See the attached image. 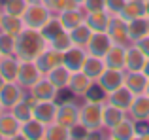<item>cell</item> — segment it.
Masks as SVG:
<instances>
[{
	"instance_id": "cell-1",
	"label": "cell",
	"mask_w": 149,
	"mask_h": 140,
	"mask_svg": "<svg viewBox=\"0 0 149 140\" xmlns=\"http://www.w3.org/2000/svg\"><path fill=\"white\" fill-rule=\"evenodd\" d=\"M47 46V40L42 36L40 30L25 27L15 36V57L19 61H36Z\"/></svg>"
},
{
	"instance_id": "cell-2",
	"label": "cell",
	"mask_w": 149,
	"mask_h": 140,
	"mask_svg": "<svg viewBox=\"0 0 149 140\" xmlns=\"http://www.w3.org/2000/svg\"><path fill=\"white\" fill-rule=\"evenodd\" d=\"M104 104L106 102H93V100H83L79 104V123L87 127L89 133L104 129Z\"/></svg>"
},
{
	"instance_id": "cell-3",
	"label": "cell",
	"mask_w": 149,
	"mask_h": 140,
	"mask_svg": "<svg viewBox=\"0 0 149 140\" xmlns=\"http://www.w3.org/2000/svg\"><path fill=\"white\" fill-rule=\"evenodd\" d=\"M53 15L55 13L47 8L45 2H36V4H29L26 11L23 13V21H25V27L40 30Z\"/></svg>"
},
{
	"instance_id": "cell-4",
	"label": "cell",
	"mask_w": 149,
	"mask_h": 140,
	"mask_svg": "<svg viewBox=\"0 0 149 140\" xmlns=\"http://www.w3.org/2000/svg\"><path fill=\"white\" fill-rule=\"evenodd\" d=\"M44 78V72L38 68L36 61H21L19 64V72H17V83L21 87H25L29 91L36 81H40Z\"/></svg>"
},
{
	"instance_id": "cell-5",
	"label": "cell",
	"mask_w": 149,
	"mask_h": 140,
	"mask_svg": "<svg viewBox=\"0 0 149 140\" xmlns=\"http://www.w3.org/2000/svg\"><path fill=\"white\" fill-rule=\"evenodd\" d=\"M57 121L62 123L64 127H68V129H72L76 123H79V104L74 99H66L62 102H58Z\"/></svg>"
},
{
	"instance_id": "cell-6",
	"label": "cell",
	"mask_w": 149,
	"mask_h": 140,
	"mask_svg": "<svg viewBox=\"0 0 149 140\" xmlns=\"http://www.w3.org/2000/svg\"><path fill=\"white\" fill-rule=\"evenodd\" d=\"M26 95V89L21 87L17 81H6L2 89H0V102H2L4 110H11L19 100H23Z\"/></svg>"
},
{
	"instance_id": "cell-7",
	"label": "cell",
	"mask_w": 149,
	"mask_h": 140,
	"mask_svg": "<svg viewBox=\"0 0 149 140\" xmlns=\"http://www.w3.org/2000/svg\"><path fill=\"white\" fill-rule=\"evenodd\" d=\"M138 136V123L127 114L123 121H119L113 129L108 131V138L111 140H136Z\"/></svg>"
},
{
	"instance_id": "cell-8",
	"label": "cell",
	"mask_w": 149,
	"mask_h": 140,
	"mask_svg": "<svg viewBox=\"0 0 149 140\" xmlns=\"http://www.w3.org/2000/svg\"><path fill=\"white\" fill-rule=\"evenodd\" d=\"M0 134H2L4 140L21 138V121L10 110H4L0 114Z\"/></svg>"
},
{
	"instance_id": "cell-9",
	"label": "cell",
	"mask_w": 149,
	"mask_h": 140,
	"mask_svg": "<svg viewBox=\"0 0 149 140\" xmlns=\"http://www.w3.org/2000/svg\"><path fill=\"white\" fill-rule=\"evenodd\" d=\"M93 83H95V80H91L83 70H77V72H72L66 91H68L72 97H76V99H83V97L87 95V91L91 89Z\"/></svg>"
},
{
	"instance_id": "cell-10",
	"label": "cell",
	"mask_w": 149,
	"mask_h": 140,
	"mask_svg": "<svg viewBox=\"0 0 149 140\" xmlns=\"http://www.w3.org/2000/svg\"><path fill=\"white\" fill-rule=\"evenodd\" d=\"M108 34H109V38H111L113 44L125 46V48H128V46L132 44L130 36H128V25H127V21H125L123 17H119V15H113L111 17Z\"/></svg>"
},
{
	"instance_id": "cell-11",
	"label": "cell",
	"mask_w": 149,
	"mask_h": 140,
	"mask_svg": "<svg viewBox=\"0 0 149 140\" xmlns=\"http://www.w3.org/2000/svg\"><path fill=\"white\" fill-rule=\"evenodd\" d=\"M57 114H58V100H38L32 110V116L44 125L57 121Z\"/></svg>"
},
{
	"instance_id": "cell-12",
	"label": "cell",
	"mask_w": 149,
	"mask_h": 140,
	"mask_svg": "<svg viewBox=\"0 0 149 140\" xmlns=\"http://www.w3.org/2000/svg\"><path fill=\"white\" fill-rule=\"evenodd\" d=\"M96 83L104 89L106 95H109L111 91H115L117 87L125 85V70H117V68H106L102 72V76L96 80Z\"/></svg>"
},
{
	"instance_id": "cell-13",
	"label": "cell",
	"mask_w": 149,
	"mask_h": 140,
	"mask_svg": "<svg viewBox=\"0 0 149 140\" xmlns=\"http://www.w3.org/2000/svg\"><path fill=\"white\" fill-rule=\"evenodd\" d=\"M29 93L36 100H58V95H61V91L57 89V85L51 83L45 76L42 78L40 81H36V83L29 89Z\"/></svg>"
},
{
	"instance_id": "cell-14",
	"label": "cell",
	"mask_w": 149,
	"mask_h": 140,
	"mask_svg": "<svg viewBox=\"0 0 149 140\" xmlns=\"http://www.w3.org/2000/svg\"><path fill=\"white\" fill-rule=\"evenodd\" d=\"M136 123H149V95L142 93V95H136L132 100V106L127 112Z\"/></svg>"
},
{
	"instance_id": "cell-15",
	"label": "cell",
	"mask_w": 149,
	"mask_h": 140,
	"mask_svg": "<svg viewBox=\"0 0 149 140\" xmlns=\"http://www.w3.org/2000/svg\"><path fill=\"white\" fill-rule=\"evenodd\" d=\"M87 48H81V46H72L70 49H66L62 53V64L66 68H70L72 72H77V70L83 68V63L87 59Z\"/></svg>"
},
{
	"instance_id": "cell-16",
	"label": "cell",
	"mask_w": 149,
	"mask_h": 140,
	"mask_svg": "<svg viewBox=\"0 0 149 140\" xmlns=\"http://www.w3.org/2000/svg\"><path fill=\"white\" fill-rule=\"evenodd\" d=\"M61 21L62 29L64 30H72L76 27H79L81 23H85V17H87V11L83 8H74V10H62L58 13H55Z\"/></svg>"
},
{
	"instance_id": "cell-17",
	"label": "cell",
	"mask_w": 149,
	"mask_h": 140,
	"mask_svg": "<svg viewBox=\"0 0 149 140\" xmlns=\"http://www.w3.org/2000/svg\"><path fill=\"white\" fill-rule=\"evenodd\" d=\"M111 46H113V42L108 32H93L91 40L87 44V53L96 55V57H106V53L109 51Z\"/></svg>"
},
{
	"instance_id": "cell-18",
	"label": "cell",
	"mask_w": 149,
	"mask_h": 140,
	"mask_svg": "<svg viewBox=\"0 0 149 140\" xmlns=\"http://www.w3.org/2000/svg\"><path fill=\"white\" fill-rule=\"evenodd\" d=\"M134 97L136 95L127 87V85H121V87H117L115 91H111L108 97H106V102H108V104H113V106L121 108V110H125V112H128V108L132 106Z\"/></svg>"
},
{
	"instance_id": "cell-19",
	"label": "cell",
	"mask_w": 149,
	"mask_h": 140,
	"mask_svg": "<svg viewBox=\"0 0 149 140\" xmlns=\"http://www.w3.org/2000/svg\"><path fill=\"white\" fill-rule=\"evenodd\" d=\"M36 64H38V68H40L42 72H44V76H45L49 70H53L55 66L62 64V53L57 51V49H53L51 46H47V48L40 53V57L36 59Z\"/></svg>"
},
{
	"instance_id": "cell-20",
	"label": "cell",
	"mask_w": 149,
	"mask_h": 140,
	"mask_svg": "<svg viewBox=\"0 0 149 140\" xmlns=\"http://www.w3.org/2000/svg\"><path fill=\"white\" fill-rule=\"evenodd\" d=\"M111 17H113V15L109 13L108 10L91 11V13H87V17H85V23L91 27L93 32H108L109 23H111Z\"/></svg>"
},
{
	"instance_id": "cell-21",
	"label": "cell",
	"mask_w": 149,
	"mask_h": 140,
	"mask_svg": "<svg viewBox=\"0 0 149 140\" xmlns=\"http://www.w3.org/2000/svg\"><path fill=\"white\" fill-rule=\"evenodd\" d=\"M147 83H149V78L146 76L143 70H136V72H128V70H125V85H127L134 95H142V93H146Z\"/></svg>"
},
{
	"instance_id": "cell-22",
	"label": "cell",
	"mask_w": 149,
	"mask_h": 140,
	"mask_svg": "<svg viewBox=\"0 0 149 140\" xmlns=\"http://www.w3.org/2000/svg\"><path fill=\"white\" fill-rule=\"evenodd\" d=\"M147 63V57L136 44H130L127 48V59H125V70L128 72H136V70H143Z\"/></svg>"
},
{
	"instance_id": "cell-23",
	"label": "cell",
	"mask_w": 149,
	"mask_h": 140,
	"mask_svg": "<svg viewBox=\"0 0 149 140\" xmlns=\"http://www.w3.org/2000/svg\"><path fill=\"white\" fill-rule=\"evenodd\" d=\"M45 127L36 118L21 123V138L23 140H45Z\"/></svg>"
},
{
	"instance_id": "cell-24",
	"label": "cell",
	"mask_w": 149,
	"mask_h": 140,
	"mask_svg": "<svg viewBox=\"0 0 149 140\" xmlns=\"http://www.w3.org/2000/svg\"><path fill=\"white\" fill-rule=\"evenodd\" d=\"M70 76H72V70L66 68L64 64H58V66H55L53 70H49V72L45 74V78H47L51 83L57 85L58 91H66V89H68Z\"/></svg>"
},
{
	"instance_id": "cell-25",
	"label": "cell",
	"mask_w": 149,
	"mask_h": 140,
	"mask_svg": "<svg viewBox=\"0 0 149 140\" xmlns=\"http://www.w3.org/2000/svg\"><path fill=\"white\" fill-rule=\"evenodd\" d=\"M125 59H127V48L119 44H113L104 57L108 68H117V70H125Z\"/></svg>"
},
{
	"instance_id": "cell-26",
	"label": "cell",
	"mask_w": 149,
	"mask_h": 140,
	"mask_svg": "<svg viewBox=\"0 0 149 140\" xmlns=\"http://www.w3.org/2000/svg\"><path fill=\"white\" fill-rule=\"evenodd\" d=\"M108 68V64H106V61H104V57H96V55H91L89 53L87 55V59H85V63H83V72L87 74L91 80H98V78L102 76V72Z\"/></svg>"
},
{
	"instance_id": "cell-27",
	"label": "cell",
	"mask_w": 149,
	"mask_h": 140,
	"mask_svg": "<svg viewBox=\"0 0 149 140\" xmlns=\"http://www.w3.org/2000/svg\"><path fill=\"white\" fill-rule=\"evenodd\" d=\"M21 61L15 55H2L0 59V74L6 81H17V72Z\"/></svg>"
},
{
	"instance_id": "cell-28",
	"label": "cell",
	"mask_w": 149,
	"mask_h": 140,
	"mask_svg": "<svg viewBox=\"0 0 149 140\" xmlns=\"http://www.w3.org/2000/svg\"><path fill=\"white\" fill-rule=\"evenodd\" d=\"M119 17H123L125 21H132V19H140V17H147L146 15V6L143 0H127L125 8L121 10Z\"/></svg>"
},
{
	"instance_id": "cell-29",
	"label": "cell",
	"mask_w": 149,
	"mask_h": 140,
	"mask_svg": "<svg viewBox=\"0 0 149 140\" xmlns=\"http://www.w3.org/2000/svg\"><path fill=\"white\" fill-rule=\"evenodd\" d=\"M23 29H25L23 17L10 15V13H4L2 11V19H0V30H2V32H8V34H11V36H17Z\"/></svg>"
},
{
	"instance_id": "cell-30",
	"label": "cell",
	"mask_w": 149,
	"mask_h": 140,
	"mask_svg": "<svg viewBox=\"0 0 149 140\" xmlns=\"http://www.w3.org/2000/svg\"><path fill=\"white\" fill-rule=\"evenodd\" d=\"M127 118V112L121 110V108L113 106V104H104V129L109 131L113 129V127L117 125L119 121H123V119Z\"/></svg>"
},
{
	"instance_id": "cell-31",
	"label": "cell",
	"mask_w": 149,
	"mask_h": 140,
	"mask_svg": "<svg viewBox=\"0 0 149 140\" xmlns=\"http://www.w3.org/2000/svg\"><path fill=\"white\" fill-rule=\"evenodd\" d=\"M127 25H128V36H130L132 44H136L140 38L147 36V17L132 19V21H127Z\"/></svg>"
},
{
	"instance_id": "cell-32",
	"label": "cell",
	"mask_w": 149,
	"mask_h": 140,
	"mask_svg": "<svg viewBox=\"0 0 149 140\" xmlns=\"http://www.w3.org/2000/svg\"><path fill=\"white\" fill-rule=\"evenodd\" d=\"M68 32H70V36H72L74 46H81V48H87L89 40H91V36H93V30L87 23H81L79 27L68 30Z\"/></svg>"
},
{
	"instance_id": "cell-33",
	"label": "cell",
	"mask_w": 149,
	"mask_h": 140,
	"mask_svg": "<svg viewBox=\"0 0 149 140\" xmlns=\"http://www.w3.org/2000/svg\"><path fill=\"white\" fill-rule=\"evenodd\" d=\"M45 140H70V129L58 121H53L45 127Z\"/></svg>"
},
{
	"instance_id": "cell-34",
	"label": "cell",
	"mask_w": 149,
	"mask_h": 140,
	"mask_svg": "<svg viewBox=\"0 0 149 140\" xmlns=\"http://www.w3.org/2000/svg\"><path fill=\"white\" fill-rule=\"evenodd\" d=\"M26 8H29V2H26V0H2V2H0V10H2L4 13L17 15V17H23Z\"/></svg>"
},
{
	"instance_id": "cell-35",
	"label": "cell",
	"mask_w": 149,
	"mask_h": 140,
	"mask_svg": "<svg viewBox=\"0 0 149 140\" xmlns=\"http://www.w3.org/2000/svg\"><path fill=\"white\" fill-rule=\"evenodd\" d=\"M62 30H64V29H62V25H61V21H58V17H57V15H53V17H51L49 21L40 29V32H42V36H44L45 40H47V44H49V42L53 40L57 34H61Z\"/></svg>"
},
{
	"instance_id": "cell-36",
	"label": "cell",
	"mask_w": 149,
	"mask_h": 140,
	"mask_svg": "<svg viewBox=\"0 0 149 140\" xmlns=\"http://www.w3.org/2000/svg\"><path fill=\"white\" fill-rule=\"evenodd\" d=\"M49 46H51L53 49H57V51L64 53L66 49H70V48L74 46V42H72V36H70L68 30H62L61 34H57V36H55L53 40L49 42Z\"/></svg>"
},
{
	"instance_id": "cell-37",
	"label": "cell",
	"mask_w": 149,
	"mask_h": 140,
	"mask_svg": "<svg viewBox=\"0 0 149 140\" xmlns=\"http://www.w3.org/2000/svg\"><path fill=\"white\" fill-rule=\"evenodd\" d=\"M0 53L2 55H15V36L0 30Z\"/></svg>"
},
{
	"instance_id": "cell-38",
	"label": "cell",
	"mask_w": 149,
	"mask_h": 140,
	"mask_svg": "<svg viewBox=\"0 0 149 140\" xmlns=\"http://www.w3.org/2000/svg\"><path fill=\"white\" fill-rule=\"evenodd\" d=\"M106 97H108V95L104 93V89H102L100 85L95 81V83L91 85V89L87 91V95L83 97V100H93V102H106Z\"/></svg>"
},
{
	"instance_id": "cell-39",
	"label": "cell",
	"mask_w": 149,
	"mask_h": 140,
	"mask_svg": "<svg viewBox=\"0 0 149 140\" xmlns=\"http://www.w3.org/2000/svg\"><path fill=\"white\" fill-rule=\"evenodd\" d=\"M91 136V133H89L87 127H83L81 123H76V125L70 129V140H83V138H89Z\"/></svg>"
},
{
	"instance_id": "cell-40",
	"label": "cell",
	"mask_w": 149,
	"mask_h": 140,
	"mask_svg": "<svg viewBox=\"0 0 149 140\" xmlns=\"http://www.w3.org/2000/svg\"><path fill=\"white\" fill-rule=\"evenodd\" d=\"M81 8L87 13H91V11H102V10H106V0H85Z\"/></svg>"
},
{
	"instance_id": "cell-41",
	"label": "cell",
	"mask_w": 149,
	"mask_h": 140,
	"mask_svg": "<svg viewBox=\"0 0 149 140\" xmlns=\"http://www.w3.org/2000/svg\"><path fill=\"white\" fill-rule=\"evenodd\" d=\"M125 4H127V0H106V10L111 15H119L121 10L125 8Z\"/></svg>"
},
{
	"instance_id": "cell-42",
	"label": "cell",
	"mask_w": 149,
	"mask_h": 140,
	"mask_svg": "<svg viewBox=\"0 0 149 140\" xmlns=\"http://www.w3.org/2000/svg\"><path fill=\"white\" fill-rule=\"evenodd\" d=\"M136 46L142 49L143 55H146L147 59H149V34H147V36H143V38H140V40L136 42Z\"/></svg>"
},
{
	"instance_id": "cell-43",
	"label": "cell",
	"mask_w": 149,
	"mask_h": 140,
	"mask_svg": "<svg viewBox=\"0 0 149 140\" xmlns=\"http://www.w3.org/2000/svg\"><path fill=\"white\" fill-rule=\"evenodd\" d=\"M143 6H146V15L149 17V0H143Z\"/></svg>"
},
{
	"instance_id": "cell-44",
	"label": "cell",
	"mask_w": 149,
	"mask_h": 140,
	"mask_svg": "<svg viewBox=\"0 0 149 140\" xmlns=\"http://www.w3.org/2000/svg\"><path fill=\"white\" fill-rule=\"evenodd\" d=\"M143 72H146V76L149 78V59H147V63H146V66H143Z\"/></svg>"
},
{
	"instance_id": "cell-45",
	"label": "cell",
	"mask_w": 149,
	"mask_h": 140,
	"mask_svg": "<svg viewBox=\"0 0 149 140\" xmlns=\"http://www.w3.org/2000/svg\"><path fill=\"white\" fill-rule=\"evenodd\" d=\"M4 85H6V80H4V78H2V74H0V89H2Z\"/></svg>"
},
{
	"instance_id": "cell-46",
	"label": "cell",
	"mask_w": 149,
	"mask_h": 140,
	"mask_svg": "<svg viewBox=\"0 0 149 140\" xmlns=\"http://www.w3.org/2000/svg\"><path fill=\"white\" fill-rule=\"evenodd\" d=\"M29 4H36V2H44V0H26Z\"/></svg>"
},
{
	"instance_id": "cell-47",
	"label": "cell",
	"mask_w": 149,
	"mask_h": 140,
	"mask_svg": "<svg viewBox=\"0 0 149 140\" xmlns=\"http://www.w3.org/2000/svg\"><path fill=\"white\" fill-rule=\"evenodd\" d=\"M76 2L79 4V6H83V2H85V0H76Z\"/></svg>"
},
{
	"instance_id": "cell-48",
	"label": "cell",
	"mask_w": 149,
	"mask_h": 140,
	"mask_svg": "<svg viewBox=\"0 0 149 140\" xmlns=\"http://www.w3.org/2000/svg\"><path fill=\"white\" fill-rule=\"evenodd\" d=\"M2 112H4V106H2V102H0V114H2Z\"/></svg>"
},
{
	"instance_id": "cell-49",
	"label": "cell",
	"mask_w": 149,
	"mask_h": 140,
	"mask_svg": "<svg viewBox=\"0 0 149 140\" xmlns=\"http://www.w3.org/2000/svg\"><path fill=\"white\" fill-rule=\"evenodd\" d=\"M147 34H149V17H147Z\"/></svg>"
},
{
	"instance_id": "cell-50",
	"label": "cell",
	"mask_w": 149,
	"mask_h": 140,
	"mask_svg": "<svg viewBox=\"0 0 149 140\" xmlns=\"http://www.w3.org/2000/svg\"><path fill=\"white\" fill-rule=\"evenodd\" d=\"M146 93H147V95H149V83H147V89H146Z\"/></svg>"
},
{
	"instance_id": "cell-51",
	"label": "cell",
	"mask_w": 149,
	"mask_h": 140,
	"mask_svg": "<svg viewBox=\"0 0 149 140\" xmlns=\"http://www.w3.org/2000/svg\"><path fill=\"white\" fill-rule=\"evenodd\" d=\"M0 19H2V10H0Z\"/></svg>"
},
{
	"instance_id": "cell-52",
	"label": "cell",
	"mask_w": 149,
	"mask_h": 140,
	"mask_svg": "<svg viewBox=\"0 0 149 140\" xmlns=\"http://www.w3.org/2000/svg\"><path fill=\"white\" fill-rule=\"evenodd\" d=\"M0 140H4V138H2V134H0Z\"/></svg>"
},
{
	"instance_id": "cell-53",
	"label": "cell",
	"mask_w": 149,
	"mask_h": 140,
	"mask_svg": "<svg viewBox=\"0 0 149 140\" xmlns=\"http://www.w3.org/2000/svg\"><path fill=\"white\" fill-rule=\"evenodd\" d=\"M0 59H2V53H0Z\"/></svg>"
},
{
	"instance_id": "cell-54",
	"label": "cell",
	"mask_w": 149,
	"mask_h": 140,
	"mask_svg": "<svg viewBox=\"0 0 149 140\" xmlns=\"http://www.w3.org/2000/svg\"><path fill=\"white\" fill-rule=\"evenodd\" d=\"M44 2H47V0H44Z\"/></svg>"
},
{
	"instance_id": "cell-55",
	"label": "cell",
	"mask_w": 149,
	"mask_h": 140,
	"mask_svg": "<svg viewBox=\"0 0 149 140\" xmlns=\"http://www.w3.org/2000/svg\"><path fill=\"white\" fill-rule=\"evenodd\" d=\"M0 2H2V0H0Z\"/></svg>"
}]
</instances>
